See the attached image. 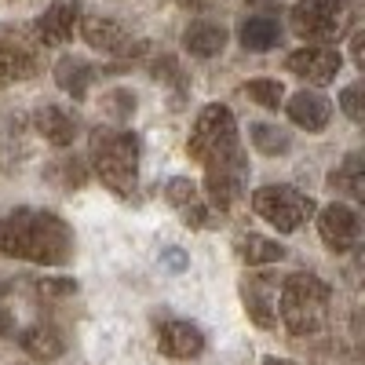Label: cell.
<instances>
[{"label": "cell", "mask_w": 365, "mask_h": 365, "mask_svg": "<svg viewBox=\"0 0 365 365\" xmlns=\"http://www.w3.org/2000/svg\"><path fill=\"white\" fill-rule=\"evenodd\" d=\"M0 252L41 267H63L73 256V230L44 208H15L0 220Z\"/></svg>", "instance_id": "obj_1"}, {"label": "cell", "mask_w": 365, "mask_h": 365, "mask_svg": "<svg viewBox=\"0 0 365 365\" xmlns=\"http://www.w3.org/2000/svg\"><path fill=\"white\" fill-rule=\"evenodd\" d=\"M329 307H332V289L318 274H289L278 289V318L292 336H314L329 325Z\"/></svg>", "instance_id": "obj_2"}, {"label": "cell", "mask_w": 365, "mask_h": 365, "mask_svg": "<svg viewBox=\"0 0 365 365\" xmlns=\"http://www.w3.org/2000/svg\"><path fill=\"white\" fill-rule=\"evenodd\" d=\"M139 135L128 128H96L91 132V165L103 187L117 197H132L139 187Z\"/></svg>", "instance_id": "obj_3"}, {"label": "cell", "mask_w": 365, "mask_h": 365, "mask_svg": "<svg viewBox=\"0 0 365 365\" xmlns=\"http://www.w3.org/2000/svg\"><path fill=\"white\" fill-rule=\"evenodd\" d=\"M187 154L194 161H201L205 168H223V165H237V161H249L245 150H241L237 139V120L230 113V106L223 103H208L194 128H190V143H187Z\"/></svg>", "instance_id": "obj_4"}, {"label": "cell", "mask_w": 365, "mask_h": 365, "mask_svg": "<svg viewBox=\"0 0 365 365\" xmlns=\"http://www.w3.org/2000/svg\"><path fill=\"white\" fill-rule=\"evenodd\" d=\"M354 15V0H296L289 22L303 41L314 44H329L344 37V29Z\"/></svg>", "instance_id": "obj_5"}, {"label": "cell", "mask_w": 365, "mask_h": 365, "mask_svg": "<svg viewBox=\"0 0 365 365\" xmlns=\"http://www.w3.org/2000/svg\"><path fill=\"white\" fill-rule=\"evenodd\" d=\"M252 212L259 220H267L270 227H278L282 234H292L314 216V201L307 194H299L296 187L270 182V187H259L252 194Z\"/></svg>", "instance_id": "obj_6"}, {"label": "cell", "mask_w": 365, "mask_h": 365, "mask_svg": "<svg viewBox=\"0 0 365 365\" xmlns=\"http://www.w3.org/2000/svg\"><path fill=\"white\" fill-rule=\"evenodd\" d=\"M81 37L88 41V48L117 55V58H135L146 51V41H135L117 19H103V15L81 19Z\"/></svg>", "instance_id": "obj_7"}, {"label": "cell", "mask_w": 365, "mask_h": 365, "mask_svg": "<svg viewBox=\"0 0 365 365\" xmlns=\"http://www.w3.org/2000/svg\"><path fill=\"white\" fill-rule=\"evenodd\" d=\"M318 234H322V245L329 252H351L358 249V241H361V220H358V212L344 201H332L322 208V216H318Z\"/></svg>", "instance_id": "obj_8"}, {"label": "cell", "mask_w": 365, "mask_h": 365, "mask_svg": "<svg viewBox=\"0 0 365 365\" xmlns=\"http://www.w3.org/2000/svg\"><path fill=\"white\" fill-rule=\"evenodd\" d=\"M278 289H282V282L267 270H252L241 278V303H245L249 318L259 329L278 325Z\"/></svg>", "instance_id": "obj_9"}, {"label": "cell", "mask_w": 365, "mask_h": 365, "mask_svg": "<svg viewBox=\"0 0 365 365\" xmlns=\"http://www.w3.org/2000/svg\"><path fill=\"white\" fill-rule=\"evenodd\" d=\"M344 66V55L329 44H307V48H296L289 58H285V70L311 81V84H329L332 77L340 73Z\"/></svg>", "instance_id": "obj_10"}, {"label": "cell", "mask_w": 365, "mask_h": 365, "mask_svg": "<svg viewBox=\"0 0 365 365\" xmlns=\"http://www.w3.org/2000/svg\"><path fill=\"white\" fill-rule=\"evenodd\" d=\"M37 73V51L15 29H0V88Z\"/></svg>", "instance_id": "obj_11"}, {"label": "cell", "mask_w": 365, "mask_h": 365, "mask_svg": "<svg viewBox=\"0 0 365 365\" xmlns=\"http://www.w3.org/2000/svg\"><path fill=\"white\" fill-rule=\"evenodd\" d=\"M158 351L172 361H190L201 358L205 351V332L194 322H182V318H168L158 325Z\"/></svg>", "instance_id": "obj_12"}, {"label": "cell", "mask_w": 365, "mask_h": 365, "mask_svg": "<svg viewBox=\"0 0 365 365\" xmlns=\"http://www.w3.org/2000/svg\"><path fill=\"white\" fill-rule=\"evenodd\" d=\"M81 26V0H51V8L34 22V37L48 48H63Z\"/></svg>", "instance_id": "obj_13"}, {"label": "cell", "mask_w": 365, "mask_h": 365, "mask_svg": "<svg viewBox=\"0 0 365 365\" xmlns=\"http://www.w3.org/2000/svg\"><path fill=\"white\" fill-rule=\"evenodd\" d=\"M245 182H249V161L223 165V168H205V190H208V201L216 205L220 212H227L241 194H245Z\"/></svg>", "instance_id": "obj_14"}, {"label": "cell", "mask_w": 365, "mask_h": 365, "mask_svg": "<svg viewBox=\"0 0 365 365\" xmlns=\"http://www.w3.org/2000/svg\"><path fill=\"white\" fill-rule=\"evenodd\" d=\"M329 117H332V103L322 96V91H296V96L289 99V120L296 128L303 132H322L329 125Z\"/></svg>", "instance_id": "obj_15"}, {"label": "cell", "mask_w": 365, "mask_h": 365, "mask_svg": "<svg viewBox=\"0 0 365 365\" xmlns=\"http://www.w3.org/2000/svg\"><path fill=\"white\" fill-rule=\"evenodd\" d=\"M19 347L34 361H55V358H63L66 340H63V332H58L55 325L37 322V325H29V329L19 332Z\"/></svg>", "instance_id": "obj_16"}, {"label": "cell", "mask_w": 365, "mask_h": 365, "mask_svg": "<svg viewBox=\"0 0 365 365\" xmlns=\"http://www.w3.org/2000/svg\"><path fill=\"white\" fill-rule=\"evenodd\" d=\"M34 125H37V132H41L51 146H70V143L77 139V117H73L70 110H63V106H55V103L37 106Z\"/></svg>", "instance_id": "obj_17"}, {"label": "cell", "mask_w": 365, "mask_h": 365, "mask_svg": "<svg viewBox=\"0 0 365 365\" xmlns=\"http://www.w3.org/2000/svg\"><path fill=\"white\" fill-rule=\"evenodd\" d=\"M182 48L197 58H212L227 48V29L220 22H208V19H197L182 29Z\"/></svg>", "instance_id": "obj_18"}, {"label": "cell", "mask_w": 365, "mask_h": 365, "mask_svg": "<svg viewBox=\"0 0 365 365\" xmlns=\"http://www.w3.org/2000/svg\"><path fill=\"white\" fill-rule=\"evenodd\" d=\"M237 41L245 51H270L282 44V22L267 15H249L237 26Z\"/></svg>", "instance_id": "obj_19"}, {"label": "cell", "mask_w": 365, "mask_h": 365, "mask_svg": "<svg viewBox=\"0 0 365 365\" xmlns=\"http://www.w3.org/2000/svg\"><path fill=\"white\" fill-rule=\"evenodd\" d=\"M91 77H96V70H91L84 58L63 55V58L55 63V81H58V88H63L66 96H73V99H84V96H88Z\"/></svg>", "instance_id": "obj_20"}, {"label": "cell", "mask_w": 365, "mask_h": 365, "mask_svg": "<svg viewBox=\"0 0 365 365\" xmlns=\"http://www.w3.org/2000/svg\"><path fill=\"white\" fill-rule=\"evenodd\" d=\"M329 187L336 194H344V197L361 201L365 197V158L361 154H347L344 165L329 175Z\"/></svg>", "instance_id": "obj_21"}, {"label": "cell", "mask_w": 365, "mask_h": 365, "mask_svg": "<svg viewBox=\"0 0 365 365\" xmlns=\"http://www.w3.org/2000/svg\"><path fill=\"white\" fill-rule=\"evenodd\" d=\"M237 256L245 259L249 267H267V263H282L289 252L285 245H278V241L270 237H259V234H249V237H237Z\"/></svg>", "instance_id": "obj_22"}, {"label": "cell", "mask_w": 365, "mask_h": 365, "mask_svg": "<svg viewBox=\"0 0 365 365\" xmlns=\"http://www.w3.org/2000/svg\"><path fill=\"white\" fill-rule=\"evenodd\" d=\"M44 175H48V182H55L58 190H73V187H84L88 168H84V161L73 154V158H58V161H51V165L44 168Z\"/></svg>", "instance_id": "obj_23"}, {"label": "cell", "mask_w": 365, "mask_h": 365, "mask_svg": "<svg viewBox=\"0 0 365 365\" xmlns=\"http://www.w3.org/2000/svg\"><path fill=\"white\" fill-rule=\"evenodd\" d=\"M249 135H252V146L259 150V154H267V158H282V154H289V146H292L289 132L278 128V125H252Z\"/></svg>", "instance_id": "obj_24"}, {"label": "cell", "mask_w": 365, "mask_h": 365, "mask_svg": "<svg viewBox=\"0 0 365 365\" xmlns=\"http://www.w3.org/2000/svg\"><path fill=\"white\" fill-rule=\"evenodd\" d=\"M245 96H249L252 103H259L263 110H278V106H282V99H285V88H282V81L256 77V81H249V84H245Z\"/></svg>", "instance_id": "obj_25"}, {"label": "cell", "mask_w": 365, "mask_h": 365, "mask_svg": "<svg viewBox=\"0 0 365 365\" xmlns=\"http://www.w3.org/2000/svg\"><path fill=\"white\" fill-rule=\"evenodd\" d=\"M165 197H168V205H172V208H179V212H187V208L201 205V197H197V182H194V179H187V175L168 179Z\"/></svg>", "instance_id": "obj_26"}, {"label": "cell", "mask_w": 365, "mask_h": 365, "mask_svg": "<svg viewBox=\"0 0 365 365\" xmlns=\"http://www.w3.org/2000/svg\"><path fill=\"white\" fill-rule=\"evenodd\" d=\"M340 110H344L351 120H361V117H365V81L347 84V88L340 91Z\"/></svg>", "instance_id": "obj_27"}, {"label": "cell", "mask_w": 365, "mask_h": 365, "mask_svg": "<svg viewBox=\"0 0 365 365\" xmlns=\"http://www.w3.org/2000/svg\"><path fill=\"white\" fill-rule=\"evenodd\" d=\"M103 106L110 110L113 120H128L135 113V96H132V91H110V96L103 99Z\"/></svg>", "instance_id": "obj_28"}, {"label": "cell", "mask_w": 365, "mask_h": 365, "mask_svg": "<svg viewBox=\"0 0 365 365\" xmlns=\"http://www.w3.org/2000/svg\"><path fill=\"white\" fill-rule=\"evenodd\" d=\"M37 292L48 296V299L73 296V292H77V282H73V278H44V282H37Z\"/></svg>", "instance_id": "obj_29"}, {"label": "cell", "mask_w": 365, "mask_h": 365, "mask_svg": "<svg viewBox=\"0 0 365 365\" xmlns=\"http://www.w3.org/2000/svg\"><path fill=\"white\" fill-rule=\"evenodd\" d=\"M351 55H354V63H358V66H365V34H361V29L351 37Z\"/></svg>", "instance_id": "obj_30"}, {"label": "cell", "mask_w": 365, "mask_h": 365, "mask_svg": "<svg viewBox=\"0 0 365 365\" xmlns=\"http://www.w3.org/2000/svg\"><path fill=\"white\" fill-rule=\"evenodd\" d=\"M165 263H168L172 270H182V267H187V259H182L179 249H165Z\"/></svg>", "instance_id": "obj_31"}, {"label": "cell", "mask_w": 365, "mask_h": 365, "mask_svg": "<svg viewBox=\"0 0 365 365\" xmlns=\"http://www.w3.org/2000/svg\"><path fill=\"white\" fill-rule=\"evenodd\" d=\"M11 332H15V318H11V311H0V340L11 336Z\"/></svg>", "instance_id": "obj_32"}, {"label": "cell", "mask_w": 365, "mask_h": 365, "mask_svg": "<svg viewBox=\"0 0 365 365\" xmlns=\"http://www.w3.org/2000/svg\"><path fill=\"white\" fill-rule=\"evenodd\" d=\"M263 365H296V361H289V358H267Z\"/></svg>", "instance_id": "obj_33"}, {"label": "cell", "mask_w": 365, "mask_h": 365, "mask_svg": "<svg viewBox=\"0 0 365 365\" xmlns=\"http://www.w3.org/2000/svg\"><path fill=\"white\" fill-rule=\"evenodd\" d=\"M8 289H11V285H8L4 278H0V296H8Z\"/></svg>", "instance_id": "obj_34"}]
</instances>
